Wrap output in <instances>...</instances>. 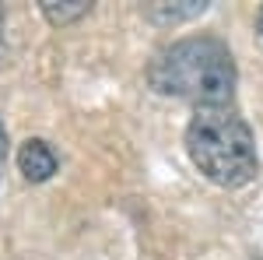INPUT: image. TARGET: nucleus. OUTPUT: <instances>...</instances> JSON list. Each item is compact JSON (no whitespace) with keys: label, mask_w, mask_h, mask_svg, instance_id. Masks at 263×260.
Masks as SVG:
<instances>
[{"label":"nucleus","mask_w":263,"mask_h":260,"mask_svg":"<svg viewBox=\"0 0 263 260\" xmlns=\"http://www.w3.org/2000/svg\"><path fill=\"white\" fill-rule=\"evenodd\" d=\"M0 63H7V42H4V11H0Z\"/></svg>","instance_id":"7"},{"label":"nucleus","mask_w":263,"mask_h":260,"mask_svg":"<svg viewBox=\"0 0 263 260\" xmlns=\"http://www.w3.org/2000/svg\"><path fill=\"white\" fill-rule=\"evenodd\" d=\"M207 11V4H197V0H190L186 7H168V4H155V7H147V18L151 21H162V25H176V21H186V18H197V14H203Z\"/></svg>","instance_id":"5"},{"label":"nucleus","mask_w":263,"mask_h":260,"mask_svg":"<svg viewBox=\"0 0 263 260\" xmlns=\"http://www.w3.org/2000/svg\"><path fill=\"white\" fill-rule=\"evenodd\" d=\"M186 155L214 186L235 190L256 180V141L235 106H200L186 123Z\"/></svg>","instance_id":"2"},{"label":"nucleus","mask_w":263,"mask_h":260,"mask_svg":"<svg viewBox=\"0 0 263 260\" xmlns=\"http://www.w3.org/2000/svg\"><path fill=\"white\" fill-rule=\"evenodd\" d=\"M235 78V57L218 36H186L147 63V84L158 95L190 99L197 109L232 106Z\"/></svg>","instance_id":"1"},{"label":"nucleus","mask_w":263,"mask_h":260,"mask_svg":"<svg viewBox=\"0 0 263 260\" xmlns=\"http://www.w3.org/2000/svg\"><path fill=\"white\" fill-rule=\"evenodd\" d=\"M91 11V4L88 0H42V14L49 25H74V21H81L84 14Z\"/></svg>","instance_id":"4"},{"label":"nucleus","mask_w":263,"mask_h":260,"mask_svg":"<svg viewBox=\"0 0 263 260\" xmlns=\"http://www.w3.org/2000/svg\"><path fill=\"white\" fill-rule=\"evenodd\" d=\"M57 165H60L57 151H53L42 137H28L25 144H21L18 169H21V176H25L28 183H46L53 172H57Z\"/></svg>","instance_id":"3"},{"label":"nucleus","mask_w":263,"mask_h":260,"mask_svg":"<svg viewBox=\"0 0 263 260\" xmlns=\"http://www.w3.org/2000/svg\"><path fill=\"white\" fill-rule=\"evenodd\" d=\"M256 28H260V36H263V7H260V14H256Z\"/></svg>","instance_id":"8"},{"label":"nucleus","mask_w":263,"mask_h":260,"mask_svg":"<svg viewBox=\"0 0 263 260\" xmlns=\"http://www.w3.org/2000/svg\"><path fill=\"white\" fill-rule=\"evenodd\" d=\"M4 162H7V130L0 123V172H4Z\"/></svg>","instance_id":"6"}]
</instances>
